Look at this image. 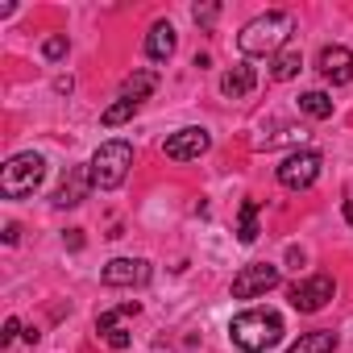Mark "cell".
Instances as JSON below:
<instances>
[{"label": "cell", "instance_id": "obj_1", "mask_svg": "<svg viewBox=\"0 0 353 353\" xmlns=\"http://www.w3.org/2000/svg\"><path fill=\"white\" fill-rule=\"evenodd\" d=\"M291 34H295V17L274 9V13H262V17L245 21L241 34H237V46L250 59H274L283 46H291Z\"/></svg>", "mask_w": 353, "mask_h": 353}, {"label": "cell", "instance_id": "obj_2", "mask_svg": "<svg viewBox=\"0 0 353 353\" xmlns=\"http://www.w3.org/2000/svg\"><path fill=\"white\" fill-rule=\"evenodd\" d=\"M283 316L279 312H266V307H250V312H237L233 324H229V336L237 349L245 353H266L283 341Z\"/></svg>", "mask_w": 353, "mask_h": 353}, {"label": "cell", "instance_id": "obj_3", "mask_svg": "<svg viewBox=\"0 0 353 353\" xmlns=\"http://www.w3.org/2000/svg\"><path fill=\"white\" fill-rule=\"evenodd\" d=\"M46 179V158L38 150H26V154H13L5 166H0V196L5 200H26L42 188Z\"/></svg>", "mask_w": 353, "mask_h": 353}, {"label": "cell", "instance_id": "obj_4", "mask_svg": "<svg viewBox=\"0 0 353 353\" xmlns=\"http://www.w3.org/2000/svg\"><path fill=\"white\" fill-rule=\"evenodd\" d=\"M129 166H133V145L121 141V137H117V141H104V145L92 154V162H88L92 188H100V192H117V188L125 183Z\"/></svg>", "mask_w": 353, "mask_h": 353}, {"label": "cell", "instance_id": "obj_5", "mask_svg": "<svg viewBox=\"0 0 353 353\" xmlns=\"http://www.w3.org/2000/svg\"><path fill=\"white\" fill-rule=\"evenodd\" d=\"M332 295H336V283H332V274H307V279H295L291 287H287V299H291V307L295 312H320V307H328L332 303Z\"/></svg>", "mask_w": 353, "mask_h": 353}, {"label": "cell", "instance_id": "obj_6", "mask_svg": "<svg viewBox=\"0 0 353 353\" xmlns=\"http://www.w3.org/2000/svg\"><path fill=\"white\" fill-rule=\"evenodd\" d=\"M320 166H324V158L316 150H295V154H287L279 162V183L287 192H303V188H312L320 179Z\"/></svg>", "mask_w": 353, "mask_h": 353}, {"label": "cell", "instance_id": "obj_7", "mask_svg": "<svg viewBox=\"0 0 353 353\" xmlns=\"http://www.w3.org/2000/svg\"><path fill=\"white\" fill-rule=\"evenodd\" d=\"M279 283H283L279 266H270V262H250V266H241V270L233 274V299H258V295L274 291Z\"/></svg>", "mask_w": 353, "mask_h": 353}, {"label": "cell", "instance_id": "obj_8", "mask_svg": "<svg viewBox=\"0 0 353 353\" xmlns=\"http://www.w3.org/2000/svg\"><path fill=\"white\" fill-rule=\"evenodd\" d=\"M208 145H212V133H208V129H200V125H188V129L170 133V137L162 141L166 158H174V162H192V158L208 154Z\"/></svg>", "mask_w": 353, "mask_h": 353}, {"label": "cell", "instance_id": "obj_9", "mask_svg": "<svg viewBox=\"0 0 353 353\" xmlns=\"http://www.w3.org/2000/svg\"><path fill=\"white\" fill-rule=\"evenodd\" d=\"M104 287H141L150 283V262L145 258H112L104 270H100Z\"/></svg>", "mask_w": 353, "mask_h": 353}, {"label": "cell", "instance_id": "obj_10", "mask_svg": "<svg viewBox=\"0 0 353 353\" xmlns=\"http://www.w3.org/2000/svg\"><path fill=\"white\" fill-rule=\"evenodd\" d=\"M316 71L332 83V88H345L353 79V50L349 46H324L320 59H316Z\"/></svg>", "mask_w": 353, "mask_h": 353}, {"label": "cell", "instance_id": "obj_11", "mask_svg": "<svg viewBox=\"0 0 353 353\" xmlns=\"http://www.w3.org/2000/svg\"><path fill=\"white\" fill-rule=\"evenodd\" d=\"M88 192H92V174L83 166H75L67 179H63V188L54 192V208H75V204L88 200Z\"/></svg>", "mask_w": 353, "mask_h": 353}, {"label": "cell", "instance_id": "obj_12", "mask_svg": "<svg viewBox=\"0 0 353 353\" xmlns=\"http://www.w3.org/2000/svg\"><path fill=\"white\" fill-rule=\"evenodd\" d=\"M174 46H179V34H174V26H170V21H154L150 34H145V54H150L154 63H166V59L174 54Z\"/></svg>", "mask_w": 353, "mask_h": 353}, {"label": "cell", "instance_id": "obj_13", "mask_svg": "<svg viewBox=\"0 0 353 353\" xmlns=\"http://www.w3.org/2000/svg\"><path fill=\"white\" fill-rule=\"evenodd\" d=\"M254 88H258V71H254L250 63H237L233 71L221 75V92H225L229 100H241V96H250Z\"/></svg>", "mask_w": 353, "mask_h": 353}, {"label": "cell", "instance_id": "obj_14", "mask_svg": "<svg viewBox=\"0 0 353 353\" xmlns=\"http://www.w3.org/2000/svg\"><path fill=\"white\" fill-rule=\"evenodd\" d=\"M303 71V54H299V46H283L274 59H270V79L274 83H287V79H295Z\"/></svg>", "mask_w": 353, "mask_h": 353}, {"label": "cell", "instance_id": "obj_15", "mask_svg": "<svg viewBox=\"0 0 353 353\" xmlns=\"http://www.w3.org/2000/svg\"><path fill=\"white\" fill-rule=\"evenodd\" d=\"M341 345V336L332 332V328H320V332H307V336H299L287 353H332Z\"/></svg>", "mask_w": 353, "mask_h": 353}, {"label": "cell", "instance_id": "obj_16", "mask_svg": "<svg viewBox=\"0 0 353 353\" xmlns=\"http://www.w3.org/2000/svg\"><path fill=\"white\" fill-rule=\"evenodd\" d=\"M154 88H158V75H154V71H133V75H129V79L121 83V96H125V100H137V104H141V100H145V96H150Z\"/></svg>", "mask_w": 353, "mask_h": 353}, {"label": "cell", "instance_id": "obj_17", "mask_svg": "<svg viewBox=\"0 0 353 353\" xmlns=\"http://www.w3.org/2000/svg\"><path fill=\"white\" fill-rule=\"evenodd\" d=\"M137 108H141L137 100H125V96H117V100H112V104L100 112V125H104V129H117V125L133 121V112H137Z\"/></svg>", "mask_w": 353, "mask_h": 353}, {"label": "cell", "instance_id": "obj_18", "mask_svg": "<svg viewBox=\"0 0 353 353\" xmlns=\"http://www.w3.org/2000/svg\"><path fill=\"white\" fill-rule=\"evenodd\" d=\"M299 112H307L312 121H328L332 117V96L328 92H303L299 96Z\"/></svg>", "mask_w": 353, "mask_h": 353}, {"label": "cell", "instance_id": "obj_19", "mask_svg": "<svg viewBox=\"0 0 353 353\" xmlns=\"http://www.w3.org/2000/svg\"><path fill=\"white\" fill-rule=\"evenodd\" d=\"M237 241H241V245H254V241H258V200H245V204H241V216H237Z\"/></svg>", "mask_w": 353, "mask_h": 353}, {"label": "cell", "instance_id": "obj_20", "mask_svg": "<svg viewBox=\"0 0 353 353\" xmlns=\"http://www.w3.org/2000/svg\"><path fill=\"white\" fill-rule=\"evenodd\" d=\"M125 316H137V299H133V303H121V307H112V312H100L96 332H100V336H108L112 328H121V320H125Z\"/></svg>", "mask_w": 353, "mask_h": 353}, {"label": "cell", "instance_id": "obj_21", "mask_svg": "<svg viewBox=\"0 0 353 353\" xmlns=\"http://www.w3.org/2000/svg\"><path fill=\"white\" fill-rule=\"evenodd\" d=\"M67 50H71V42H67L63 34H54V38H46V42H42V54H46L50 63H59V59H63Z\"/></svg>", "mask_w": 353, "mask_h": 353}, {"label": "cell", "instance_id": "obj_22", "mask_svg": "<svg viewBox=\"0 0 353 353\" xmlns=\"http://www.w3.org/2000/svg\"><path fill=\"white\" fill-rule=\"evenodd\" d=\"M192 17H196V26H212V21L221 17V5H196Z\"/></svg>", "mask_w": 353, "mask_h": 353}, {"label": "cell", "instance_id": "obj_23", "mask_svg": "<svg viewBox=\"0 0 353 353\" xmlns=\"http://www.w3.org/2000/svg\"><path fill=\"white\" fill-rule=\"evenodd\" d=\"M21 332H26V328H21V320H17V316H9V320H5V332H0V345H13Z\"/></svg>", "mask_w": 353, "mask_h": 353}, {"label": "cell", "instance_id": "obj_24", "mask_svg": "<svg viewBox=\"0 0 353 353\" xmlns=\"http://www.w3.org/2000/svg\"><path fill=\"white\" fill-rule=\"evenodd\" d=\"M104 341H108L112 349H129V332H125V328H112V332H108Z\"/></svg>", "mask_w": 353, "mask_h": 353}, {"label": "cell", "instance_id": "obj_25", "mask_svg": "<svg viewBox=\"0 0 353 353\" xmlns=\"http://www.w3.org/2000/svg\"><path fill=\"white\" fill-rule=\"evenodd\" d=\"M21 241V229L17 225H5V245H17Z\"/></svg>", "mask_w": 353, "mask_h": 353}, {"label": "cell", "instance_id": "obj_26", "mask_svg": "<svg viewBox=\"0 0 353 353\" xmlns=\"http://www.w3.org/2000/svg\"><path fill=\"white\" fill-rule=\"evenodd\" d=\"M341 212H345V221L353 225V200H345V208H341Z\"/></svg>", "mask_w": 353, "mask_h": 353}]
</instances>
